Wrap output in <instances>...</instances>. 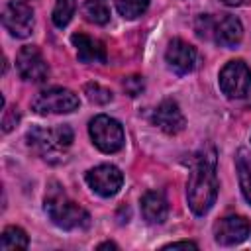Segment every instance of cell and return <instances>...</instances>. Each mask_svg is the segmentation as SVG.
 I'll use <instances>...</instances> for the list:
<instances>
[{"mask_svg":"<svg viewBox=\"0 0 251 251\" xmlns=\"http://www.w3.org/2000/svg\"><path fill=\"white\" fill-rule=\"evenodd\" d=\"M218 196V176H216V157L214 153H202L194 159L188 182H186V200L188 208L196 216L210 212Z\"/></svg>","mask_w":251,"mask_h":251,"instance_id":"6da1fadb","label":"cell"},{"mask_svg":"<svg viewBox=\"0 0 251 251\" xmlns=\"http://www.w3.org/2000/svg\"><path fill=\"white\" fill-rule=\"evenodd\" d=\"M45 212L51 222L63 229H84L90 226V216L84 208L73 202L59 184H51L45 194Z\"/></svg>","mask_w":251,"mask_h":251,"instance_id":"7a4b0ae2","label":"cell"},{"mask_svg":"<svg viewBox=\"0 0 251 251\" xmlns=\"http://www.w3.org/2000/svg\"><path fill=\"white\" fill-rule=\"evenodd\" d=\"M196 33L204 39H212L220 47L233 49L241 43L243 25L231 14H220V16L202 14L196 20Z\"/></svg>","mask_w":251,"mask_h":251,"instance_id":"3957f363","label":"cell"},{"mask_svg":"<svg viewBox=\"0 0 251 251\" xmlns=\"http://www.w3.org/2000/svg\"><path fill=\"white\" fill-rule=\"evenodd\" d=\"M25 141L29 149H33L39 157L47 161H55V157H61L65 149L73 143V129L69 126H57L53 129L45 127H31L25 135Z\"/></svg>","mask_w":251,"mask_h":251,"instance_id":"277c9868","label":"cell"},{"mask_svg":"<svg viewBox=\"0 0 251 251\" xmlns=\"http://www.w3.org/2000/svg\"><path fill=\"white\" fill-rule=\"evenodd\" d=\"M88 133H90L92 143L102 153H116L124 147V141H126L122 124L106 114H98L90 120Z\"/></svg>","mask_w":251,"mask_h":251,"instance_id":"5b68a950","label":"cell"},{"mask_svg":"<svg viewBox=\"0 0 251 251\" xmlns=\"http://www.w3.org/2000/svg\"><path fill=\"white\" fill-rule=\"evenodd\" d=\"M78 106H80L78 96L73 90L61 88V86L47 88V90L39 92L31 102L33 112H37L41 116H47V114H71V112L78 110Z\"/></svg>","mask_w":251,"mask_h":251,"instance_id":"8992f818","label":"cell"},{"mask_svg":"<svg viewBox=\"0 0 251 251\" xmlns=\"http://www.w3.org/2000/svg\"><path fill=\"white\" fill-rule=\"evenodd\" d=\"M220 88L227 98H245L251 94V69L245 61L235 59L220 71Z\"/></svg>","mask_w":251,"mask_h":251,"instance_id":"52a82bcc","label":"cell"},{"mask_svg":"<svg viewBox=\"0 0 251 251\" xmlns=\"http://www.w3.org/2000/svg\"><path fill=\"white\" fill-rule=\"evenodd\" d=\"M2 24L14 37H27L33 31V10L22 0H10L2 10Z\"/></svg>","mask_w":251,"mask_h":251,"instance_id":"ba28073f","label":"cell"},{"mask_svg":"<svg viewBox=\"0 0 251 251\" xmlns=\"http://www.w3.org/2000/svg\"><path fill=\"white\" fill-rule=\"evenodd\" d=\"M16 69L20 76L29 82H45L49 76V65L35 45H25L20 49L16 57Z\"/></svg>","mask_w":251,"mask_h":251,"instance_id":"9c48e42d","label":"cell"},{"mask_svg":"<svg viewBox=\"0 0 251 251\" xmlns=\"http://www.w3.org/2000/svg\"><path fill=\"white\" fill-rule=\"evenodd\" d=\"M86 182L98 196L110 198V196L120 192L122 182H124V175L114 165H98L86 173Z\"/></svg>","mask_w":251,"mask_h":251,"instance_id":"30bf717a","label":"cell"},{"mask_svg":"<svg viewBox=\"0 0 251 251\" xmlns=\"http://www.w3.org/2000/svg\"><path fill=\"white\" fill-rule=\"evenodd\" d=\"M251 233V224L243 216H226L214 227V239L220 245H237Z\"/></svg>","mask_w":251,"mask_h":251,"instance_id":"8fae6325","label":"cell"},{"mask_svg":"<svg viewBox=\"0 0 251 251\" xmlns=\"http://www.w3.org/2000/svg\"><path fill=\"white\" fill-rule=\"evenodd\" d=\"M169 69L176 75H188L196 67V49L184 39H173L165 51Z\"/></svg>","mask_w":251,"mask_h":251,"instance_id":"7c38bea8","label":"cell"},{"mask_svg":"<svg viewBox=\"0 0 251 251\" xmlns=\"http://www.w3.org/2000/svg\"><path fill=\"white\" fill-rule=\"evenodd\" d=\"M153 124L163 129L165 133H180L186 126V120L178 108V104L175 100H163L155 110H153V116H151Z\"/></svg>","mask_w":251,"mask_h":251,"instance_id":"4fadbf2b","label":"cell"},{"mask_svg":"<svg viewBox=\"0 0 251 251\" xmlns=\"http://www.w3.org/2000/svg\"><path fill=\"white\" fill-rule=\"evenodd\" d=\"M71 41L76 47V55L82 63H104L106 61V47L100 39H94L86 33H75Z\"/></svg>","mask_w":251,"mask_h":251,"instance_id":"5bb4252c","label":"cell"},{"mask_svg":"<svg viewBox=\"0 0 251 251\" xmlns=\"http://www.w3.org/2000/svg\"><path fill=\"white\" fill-rule=\"evenodd\" d=\"M141 214L149 224H163L169 214V204L163 192L149 190L141 198Z\"/></svg>","mask_w":251,"mask_h":251,"instance_id":"9a60e30c","label":"cell"},{"mask_svg":"<svg viewBox=\"0 0 251 251\" xmlns=\"http://www.w3.org/2000/svg\"><path fill=\"white\" fill-rule=\"evenodd\" d=\"M235 169L239 176V186L245 200L251 204V153L247 149H239L235 157Z\"/></svg>","mask_w":251,"mask_h":251,"instance_id":"2e32d148","label":"cell"},{"mask_svg":"<svg viewBox=\"0 0 251 251\" xmlns=\"http://www.w3.org/2000/svg\"><path fill=\"white\" fill-rule=\"evenodd\" d=\"M29 243L27 233L18 226H8L0 235V249L2 251H14V249H25Z\"/></svg>","mask_w":251,"mask_h":251,"instance_id":"e0dca14e","label":"cell"},{"mask_svg":"<svg viewBox=\"0 0 251 251\" xmlns=\"http://www.w3.org/2000/svg\"><path fill=\"white\" fill-rule=\"evenodd\" d=\"M82 14L90 24L104 25L110 20V8L104 0H86L82 6Z\"/></svg>","mask_w":251,"mask_h":251,"instance_id":"ac0fdd59","label":"cell"},{"mask_svg":"<svg viewBox=\"0 0 251 251\" xmlns=\"http://www.w3.org/2000/svg\"><path fill=\"white\" fill-rule=\"evenodd\" d=\"M116 10L126 20H135L149 8V0H114Z\"/></svg>","mask_w":251,"mask_h":251,"instance_id":"d6986e66","label":"cell"},{"mask_svg":"<svg viewBox=\"0 0 251 251\" xmlns=\"http://www.w3.org/2000/svg\"><path fill=\"white\" fill-rule=\"evenodd\" d=\"M75 8H76V0H57L53 8V24L57 27H65L73 18Z\"/></svg>","mask_w":251,"mask_h":251,"instance_id":"ffe728a7","label":"cell"},{"mask_svg":"<svg viewBox=\"0 0 251 251\" xmlns=\"http://www.w3.org/2000/svg\"><path fill=\"white\" fill-rule=\"evenodd\" d=\"M84 94H86V98H88L90 102H94V104H108V102L114 98V94H112L106 86H102V84H98V82H88V84L84 86Z\"/></svg>","mask_w":251,"mask_h":251,"instance_id":"44dd1931","label":"cell"},{"mask_svg":"<svg viewBox=\"0 0 251 251\" xmlns=\"http://www.w3.org/2000/svg\"><path fill=\"white\" fill-rule=\"evenodd\" d=\"M143 88H145V80H143V76L131 75V76H126V78H124V90H126L129 96H137V94H141Z\"/></svg>","mask_w":251,"mask_h":251,"instance_id":"7402d4cb","label":"cell"},{"mask_svg":"<svg viewBox=\"0 0 251 251\" xmlns=\"http://www.w3.org/2000/svg\"><path fill=\"white\" fill-rule=\"evenodd\" d=\"M18 120H20V114H18V108H10L8 110V114L4 116V122H2V126H4V131H10L16 124H18Z\"/></svg>","mask_w":251,"mask_h":251,"instance_id":"603a6c76","label":"cell"},{"mask_svg":"<svg viewBox=\"0 0 251 251\" xmlns=\"http://www.w3.org/2000/svg\"><path fill=\"white\" fill-rule=\"evenodd\" d=\"M176 247H192V249H196L198 245L194 241H175V243L165 245V249H176Z\"/></svg>","mask_w":251,"mask_h":251,"instance_id":"cb8c5ba5","label":"cell"},{"mask_svg":"<svg viewBox=\"0 0 251 251\" xmlns=\"http://www.w3.org/2000/svg\"><path fill=\"white\" fill-rule=\"evenodd\" d=\"M98 249H118V245H116V243H112V241H106V243H100V245H98Z\"/></svg>","mask_w":251,"mask_h":251,"instance_id":"d4e9b609","label":"cell"},{"mask_svg":"<svg viewBox=\"0 0 251 251\" xmlns=\"http://www.w3.org/2000/svg\"><path fill=\"white\" fill-rule=\"evenodd\" d=\"M220 4H226V6H239L243 0H218Z\"/></svg>","mask_w":251,"mask_h":251,"instance_id":"484cf974","label":"cell"}]
</instances>
